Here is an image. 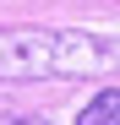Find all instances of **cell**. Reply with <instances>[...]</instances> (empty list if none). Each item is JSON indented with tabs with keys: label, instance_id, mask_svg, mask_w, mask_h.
I'll list each match as a JSON object with an SVG mask.
<instances>
[{
	"label": "cell",
	"instance_id": "1",
	"mask_svg": "<svg viewBox=\"0 0 120 125\" xmlns=\"http://www.w3.org/2000/svg\"><path fill=\"white\" fill-rule=\"evenodd\" d=\"M120 65V44L76 27H0V82L98 76Z\"/></svg>",
	"mask_w": 120,
	"mask_h": 125
},
{
	"label": "cell",
	"instance_id": "2",
	"mask_svg": "<svg viewBox=\"0 0 120 125\" xmlns=\"http://www.w3.org/2000/svg\"><path fill=\"white\" fill-rule=\"evenodd\" d=\"M76 125H120V93L104 87L98 98H87V103H82V114H76Z\"/></svg>",
	"mask_w": 120,
	"mask_h": 125
},
{
	"label": "cell",
	"instance_id": "3",
	"mask_svg": "<svg viewBox=\"0 0 120 125\" xmlns=\"http://www.w3.org/2000/svg\"><path fill=\"white\" fill-rule=\"evenodd\" d=\"M6 125H49V120H33V114H16V120H6Z\"/></svg>",
	"mask_w": 120,
	"mask_h": 125
}]
</instances>
